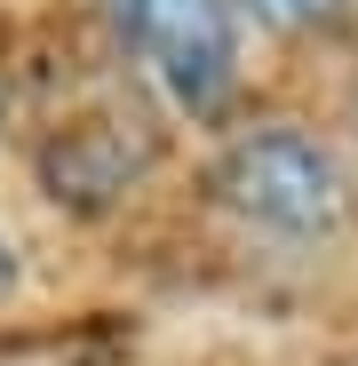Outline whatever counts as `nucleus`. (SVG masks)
Instances as JSON below:
<instances>
[{
    "label": "nucleus",
    "instance_id": "3",
    "mask_svg": "<svg viewBox=\"0 0 358 366\" xmlns=\"http://www.w3.org/2000/svg\"><path fill=\"white\" fill-rule=\"evenodd\" d=\"M247 9L271 32H342V24H358V0H247Z\"/></svg>",
    "mask_w": 358,
    "mask_h": 366
},
{
    "label": "nucleus",
    "instance_id": "2",
    "mask_svg": "<svg viewBox=\"0 0 358 366\" xmlns=\"http://www.w3.org/2000/svg\"><path fill=\"white\" fill-rule=\"evenodd\" d=\"M119 48L184 104L192 119H215L239 88V16L231 0H104Z\"/></svg>",
    "mask_w": 358,
    "mask_h": 366
},
{
    "label": "nucleus",
    "instance_id": "1",
    "mask_svg": "<svg viewBox=\"0 0 358 366\" xmlns=\"http://www.w3.org/2000/svg\"><path fill=\"white\" fill-rule=\"evenodd\" d=\"M215 192L231 215H247L255 231H279V239H327L350 215V183L334 152L303 128H247L223 152Z\"/></svg>",
    "mask_w": 358,
    "mask_h": 366
}]
</instances>
